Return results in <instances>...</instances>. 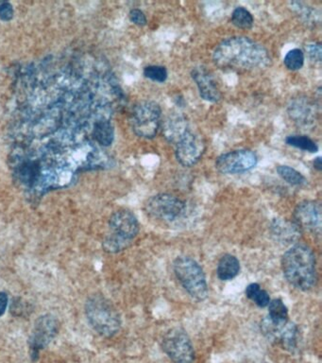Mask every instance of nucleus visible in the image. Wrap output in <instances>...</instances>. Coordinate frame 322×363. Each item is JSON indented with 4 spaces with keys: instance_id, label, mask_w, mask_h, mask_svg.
I'll return each instance as SVG.
<instances>
[{
    "instance_id": "1",
    "label": "nucleus",
    "mask_w": 322,
    "mask_h": 363,
    "mask_svg": "<svg viewBox=\"0 0 322 363\" xmlns=\"http://www.w3.org/2000/svg\"><path fill=\"white\" fill-rule=\"evenodd\" d=\"M125 101L107 62L88 51L45 57L16 69L8 164L30 203L71 186L83 173L114 166L93 130Z\"/></svg>"
},
{
    "instance_id": "2",
    "label": "nucleus",
    "mask_w": 322,
    "mask_h": 363,
    "mask_svg": "<svg viewBox=\"0 0 322 363\" xmlns=\"http://www.w3.org/2000/svg\"><path fill=\"white\" fill-rule=\"evenodd\" d=\"M213 61L223 70L236 72L265 69L272 64L267 48L245 36H233L223 40L214 48Z\"/></svg>"
},
{
    "instance_id": "3",
    "label": "nucleus",
    "mask_w": 322,
    "mask_h": 363,
    "mask_svg": "<svg viewBox=\"0 0 322 363\" xmlns=\"http://www.w3.org/2000/svg\"><path fill=\"white\" fill-rule=\"evenodd\" d=\"M282 269L288 283L299 291H310L316 285V257L304 244H297L284 252Z\"/></svg>"
},
{
    "instance_id": "4",
    "label": "nucleus",
    "mask_w": 322,
    "mask_h": 363,
    "mask_svg": "<svg viewBox=\"0 0 322 363\" xmlns=\"http://www.w3.org/2000/svg\"><path fill=\"white\" fill-rule=\"evenodd\" d=\"M109 229V235L103 240V250L109 254H117L131 246L140 227L134 213L121 209L110 217Z\"/></svg>"
},
{
    "instance_id": "5",
    "label": "nucleus",
    "mask_w": 322,
    "mask_h": 363,
    "mask_svg": "<svg viewBox=\"0 0 322 363\" xmlns=\"http://www.w3.org/2000/svg\"><path fill=\"white\" fill-rule=\"evenodd\" d=\"M84 312L89 325L100 336L112 337L120 330V315L115 306L103 295H91L86 300Z\"/></svg>"
},
{
    "instance_id": "6",
    "label": "nucleus",
    "mask_w": 322,
    "mask_h": 363,
    "mask_svg": "<svg viewBox=\"0 0 322 363\" xmlns=\"http://www.w3.org/2000/svg\"><path fill=\"white\" fill-rule=\"evenodd\" d=\"M173 269L177 279L192 298L197 301L208 296V284L205 272L193 258L179 257L175 259Z\"/></svg>"
},
{
    "instance_id": "7",
    "label": "nucleus",
    "mask_w": 322,
    "mask_h": 363,
    "mask_svg": "<svg viewBox=\"0 0 322 363\" xmlns=\"http://www.w3.org/2000/svg\"><path fill=\"white\" fill-rule=\"evenodd\" d=\"M161 122L162 109L157 102L152 101L138 102L130 116L132 132L141 138H154L162 125Z\"/></svg>"
},
{
    "instance_id": "8",
    "label": "nucleus",
    "mask_w": 322,
    "mask_h": 363,
    "mask_svg": "<svg viewBox=\"0 0 322 363\" xmlns=\"http://www.w3.org/2000/svg\"><path fill=\"white\" fill-rule=\"evenodd\" d=\"M144 209L149 218L171 223L185 215L186 204L176 196L161 193L149 198L145 201Z\"/></svg>"
},
{
    "instance_id": "9",
    "label": "nucleus",
    "mask_w": 322,
    "mask_h": 363,
    "mask_svg": "<svg viewBox=\"0 0 322 363\" xmlns=\"http://www.w3.org/2000/svg\"><path fill=\"white\" fill-rule=\"evenodd\" d=\"M162 348L174 363H194L195 350L190 337L183 329H169L162 339Z\"/></svg>"
},
{
    "instance_id": "10",
    "label": "nucleus",
    "mask_w": 322,
    "mask_h": 363,
    "mask_svg": "<svg viewBox=\"0 0 322 363\" xmlns=\"http://www.w3.org/2000/svg\"><path fill=\"white\" fill-rule=\"evenodd\" d=\"M60 329L57 318L52 314H45L35 320L29 339L30 359L33 362L39 359V354L46 348Z\"/></svg>"
},
{
    "instance_id": "11",
    "label": "nucleus",
    "mask_w": 322,
    "mask_h": 363,
    "mask_svg": "<svg viewBox=\"0 0 322 363\" xmlns=\"http://www.w3.org/2000/svg\"><path fill=\"white\" fill-rule=\"evenodd\" d=\"M261 328L263 334L270 342L281 346L284 350L293 352L298 347L299 328L289 320L273 323L265 317L261 323Z\"/></svg>"
},
{
    "instance_id": "12",
    "label": "nucleus",
    "mask_w": 322,
    "mask_h": 363,
    "mask_svg": "<svg viewBox=\"0 0 322 363\" xmlns=\"http://www.w3.org/2000/svg\"><path fill=\"white\" fill-rule=\"evenodd\" d=\"M258 156L253 150L242 149L223 153L216 161V169L222 174H240L254 169Z\"/></svg>"
},
{
    "instance_id": "13",
    "label": "nucleus",
    "mask_w": 322,
    "mask_h": 363,
    "mask_svg": "<svg viewBox=\"0 0 322 363\" xmlns=\"http://www.w3.org/2000/svg\"><path fill=\"white\" fill-rule=\"evenodd\" d=\"M175 146L177 161L185 167L195 166L206 150L205 138L192 130H189Z\"/></svg>"
},
{
    "instance_id": "14",
    "label": "nucleus",
    "mask_w": 322,
    "mask_h": 363,
    "mask_svg": "<svg viewBox=\"0 0 322 363\" xmlns=\"http://www.w3.org/2000/svg\"><path fill=\"white\" fill-rule=\"evenodd\" d=\"M294 224L299 230L321 235V206L316 201H304L299 203L293 214Z\"/></svg>"
},
{
    "instance_id": "15",
    "label": "nucleus",
    "mask_w": 322,
    "mask_h": 363,
    "mask_svg": "<svg viewBox=\"0 0 322 363\" xmlns=\"http://www.w3.org/2000/svg\"><path fill=\"white\" fill-rule=\"evenodd\" d=\"M287 112L291 121L301 127L313 126L318 119L316 105L307 96H301L291 99Z\"/></svg>"
},
{
    "instance_id": "16",
    "label": "nucleus",
    "mask_w": 322,
    "mask_h": 363,
    "mask_svg": "<svg viewBox=\"0 0 322 363\" xmlns=\"http://www.w3.org/2000/svg\"><path fill=\"white\" fill-rule=\"evenodd\" d=\"M191 77L196 82L200 98L209 102H217L222 99V93L213 74L203 67H194Z\"/></svg>"
},
{
    "instance_id": "17",
    "label": "nucleus",
    "mask_w": 322,
    "mask_h": 363,
    "mask_svg": "<svg viewBox=\"0 0 322 363\" xmlns=\"http://www.w3.org/2000/svg\"><path fill=\"white\" fill-rule=\"evenodd\" d=\"M162 130L163 138L169 143L176 145L191 129L185 116L180 113H172L163 121Z\"/></svg>"
},
{
    "instance_id": "18",
    "label": "nucleus",
    "mask_w": 322,
    "mask_h": 363,
    "mask_svg": "<svg viewBox=\"0 0 322 363\" xmlns=\"http://www.w3.org/2000/svg\"><path fill=\"white\" fill-rule=\"evenodd\" d=\"M240 272V262L233 255H223L217 264V274L220 280L229 281L236 278Z\"/></svg>"
},
{
    "instance_id": "19",
    "label": "nucleus",
    "mask_w": 322,
    "mask_h": 363,
    "mask_svg": "<svg viewBox=\"0 0 322 363\" xmlns=\"http://www.w3.org/2000/svg\"><path fill=\"white\" fill-rule=\"evenodd\" d=\"M246 296L253 301L260 308H265L270 302V294L267 291L263 289L259 284L251 283L246 288Z\"/></svg>"
},
{
    "instance_id": "20",
    "label": "nucleus",
    "mask_w": 322,
    "mask_h": 363,
    "mask_svg": "<svg viewBox=\"0 0 322 363\" xmlns=\"http://www.w3.org/2000/svg\"><path fill=\"white\" fill-rule=\"evenodd\" d=\"M285 143L288 146L296 147V149L304 150V152L316 153L318 152V146L312 139L306 135H289L285 139Z\"/></svg>"
},
{
    "instance_id": "21",
    "label": "nucleus",
    "mask_w": 322,
    "mask_h": 363,
    "mask_svg": "<svg viewBox=\"0 0 322 363\" xmlns=\"http://www.w3.org/2000/svg\"><path fill=\"white\" fill-rule=\"evenodd\" d=\"M277 172L282 180L287 182L291 186H302L307 184L306 178L293 167L278 166L277 167Z\"/></svg>"
},
{
    "instance_id": "22",
    "label": "nucleus",
    "mask_w": 322,
    "mask_h": 363,
    "mask_svg": "<svg viewBox=\"0 0 322 363\" xmlns=\"http://www.w3.org/2000/svg\"><path fill=\"white\" fill-rule=\"evenodd\" d=\"M268 319L273 323L284 322L288 320V309L281 299L270 300L268 306Z\"/></svg>"
},
{
    "instance_id": "23",
    "label": "nucleus",
    "mask_w": 322,
    "mask_h": 363,
    "mask_svg": "<svg viewBox=\"0 0 322 363\" xmlns=\"http://www.w3.org/2000/svg\"><path fill=\"white\" fill-rule=\"evenodd\" d=\"M253 14L243 7H237L231 13V23L236 28H243V30H248L253 26Z\"/></svg>"
},
{
    "instance_id": "24",
    "label": "nucleus",
    "mask_w": 322,
    "mask_h": 363,
    "mask_svg": "<svg viewBox=\"0 0 322 363\" xmlns=\"http://www.w3.org/2000/svg\"><path fill=\"white\" fill-rule=\"evenodd\" d=\"M291 7H292V10L295 11L304 22L308 23V24H314V23L319 22V20H321L319 19L321 18L319 13H316L314 9L308 7L304 3L292 2L291 3Z\"/></svg>"
},
{
    "instance_id": "25",
    "label": "nucleus",
    "mask_w": 322,
    "mask_h": 363,
    "mask_svg": "<svg viewBox=\"0 0 322 363\" xmlns=\"http://www.w3.org/2000/svg\"><path fill=\"white\" fill-rule=\"evenodd\" d=\"M304 53L299 48H294L288 51L284 59V64L287 69L297 71L301 69L304 65Z\"/></svg>"
},
{
    "instance_id": "26",
    "label": "nucleus",
    "mask_w": 322,
    "mask_h": 363,
    "mask_svg": "<svg viewBox=\"0 0 322 363\" xmlns=\"http://www.w3.org/2000/svg\"><path fill=\"white\" fill-rule=\"evenodd\" d=\"M144 76L152 82L163 84L168 79V73L166 68L162 65H149L144 68Z\"/></svg>"
},
{
    "instance_id": "27",
    "label": "nucleus",
    "mask_w": 322,
    "mask_h": 363,
    "mask_svg": "<svg viewBox=\"0 0 322 363\" xmlns=\"http://www.w3.org/2000/svg\"><path fill=\"white\" fill-rule=\"evenodd\" d=\"M30 311L32 308L29 303L25 302L21 298H15L11 305V313L16 317L25 316L27 313H30Z\"/></svg>"
},
{
    "instance_id": "28",
    "label": "nucleus",
    "mask_w": 322,
    "mask_h": 363,
    "mask_svg": "<svg viewBox=\"0 0 322 363\" xmlns=\"http://www.w3.org/2000/svg\"><path fill=\"white\" fill-rule=\"evenodd\" d=\"M15 16V10L13 5L8 1H0V20L9 22Z\"/></svg>"
},
{
    "instance_id": "29",
    "label": "nucleus",
    "mask_w": 322,
    "mask_h": 363,
    "mask_svg": "<svg viewBox=\"0 0 322 363\" xmlns=\"http://www.w3.org/2000/svg\"><path fill=\"white\" fill-rule=\"evenodd\" d=\"M129 17L131 22L138 26V27H144V26H146V23H148L145 13L139 10V9H132V10L130 11Z\"/></svg>"
},
{
    "instance_id": "30",
    "label": "nucleus",
    "mask_w": 322,
    "mask_h": 363,
    "mask_svg": "<svg viewBox=\"0 0 322 363\" xmlns=\"http://www.w3.org/2000/svg\"><path fill=\"white\" fill-rule=\"evenodd\" d=\"M306 50L308 55H309L312 61L316 62H321L322 48L321 43H313V44L308 45Z\"/></svg>"
},
{
    "instance_id": "31",
    "label": "nucleus",
    "mask_w": 322,
    "mask_h": 363,
    "mask_svg": "<svg viewBox=\"0 0 322 363\" xmlns=\"http://www.w3.org/2000/svg\"><path fill=\"white\" fill-rule=\"evenodd\" d=\"M8 306H9V297L5 292L0 291V317L4 316Z\"/></svg>"
},
{
    "instance_id": "32",
    "label": "nucleus",
    "mask_w": 322,
    "mask_h": 363,
    "mask_svg": "<svg viewBox=\"0 0 322 363\" xmlns=\"http://www.w3.org/2000/svg\"><path fill=\"white\" fill-rule=\"evenodd\" d=\"M313 166L314 167H315L316 169H318V172H321V170L322 169L321 156H318V157H316L315 160L313 161Z\"/></svg>"
}]
</instances>
